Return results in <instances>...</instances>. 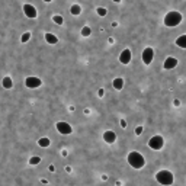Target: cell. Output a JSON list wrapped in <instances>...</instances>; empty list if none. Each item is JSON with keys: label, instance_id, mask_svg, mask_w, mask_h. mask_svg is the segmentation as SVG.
I'll list each match as a JSON object with an SVG mask.
<instances>
[{"label": "cell", "instance_id": "4fadbf2b", "mask_svg": "<svg viewBox=\"0 0 186 186\" xmlns=\"http://www.w3.org/2000/svg\"><path fill=\"white\" fill-rule=\"evenodd\" d=\"M45 41H47L48 44L54 45V44H57V42H58V38H57V37H55L54 34L48 32V34H45Z\"/></svg>", "mask_w": 186, "mask_h": 186}, {"label": "cell", "instance_id": "ba28073f", "mask_svg": "<svg viewBox=\"0 0 186 186\" xmlns=\"http://www.w3.org/2000/svg\"><path fill=\"white\" fill-rule=\"evenodd\" d=\"M23 13H25V16L29 18V19H34V18H37V15H38L35 6H32V5H29V3L23 5Z\"/></svg>", "mask_w": 186, "mask_h": 186}, {"label": "cell", "instance_id": "52a82bcc", "mask_svg": "<svg viewBox=\"0 0 186 186\" xmlns=\"http://www.w3.org/2000/svg\"><path fill=\"white\" fill-rule=\"evenodd\" d=\"M41 84H42L41 79H39V77H35V76H29V77H26V80H25V86L29 87V89H37V87H39Z\"/></svg>", "mask_w": 186, "mask_h": 186}, {"label": "cell", "instance_id": "6da1fadb", "mask_svg": "<svg viewBox=\"0 0 186 186\" xmlns=\"http://www.w3.org/2000/svg\"><path fill=\"white\" fill-rule=\"evenodd\" d=\"M182 19H183V16H182V13L180 12H176V10H172V12H169L166 16H164V25L167 26V28H174V26H177L180 22H182Z\"/></svg>", "mask_w": 186, "mask_h": 186}, {"label": "cell", "instance_id": "277c9868", "mask_svg": "<svg viewBox=\"0 0 186 186\" xmlns=\"http://www.w3.org/2000/svg\"><path fill=\"white\" fill-rule=\"evenodd\" d=\"M148 145H150V148H153V150H161L163 145H164V140H163L161 135H154V137H151V140L148 141Z\"/></svg>", "mask_w": 186, "mask_h": 186}, {"label": "cell", "instance_id": "484cf974", "mask_svg": "<svg viewBox=\"0 0 186 186\" xmlns=\"http://www.w3.org/2000/svg\"><path fill=\"white\" fill-rule=\"evenodd\" d=\"M121 127H122V128H125V127H127V122H125V119H121Z\"/></svg>", "mask_w": 186, "mask_h": 186}, {"label": "cell", "instance_id": "30bf717a", "mask_svg": "<svg viewBox=\"0 0 186 186\" xmlns=\"http://www.w3.org/2000/svg\"><path fill=\"white\" fill-rule=\"evenodd\" d=\"M176 65H177V58H174V57H167L164 60V63H163V68L164 70H172Z\"/></svg>", "mask_w": 186, "mask_h": 186}, {"label": "cell", "instance_id": "7402d4cb", "mask_svg": "<svg viewBox=\"0 0 186 186\" xmlns=\"http://www.w3.org/2000/svg\"><path fill=\"white\" fill-rule=\"evenodd\" d=\"M96 12H98V15H99V16H106V13H108L105 8H98V9H96Z\"/></svg>", "mask_w": 186, "mask_h": 186}, {"label": "cell", "instance_id": "9a60e30c", "mask_svg": "<svg viewBox=\"0 0 186 186\" xmlns=\"http://www.w3.org/2000/svg\"><path fill=\"white\" fill-rule=\"evenodd\" d=\"M2 84H3V87H5V89H12V87H13V81H12V77L6 76V77L3 79Z\"/></svg>", "mask_w": 186, "mask_h": 186}, {"label": "cell", "instance_id": "8fae6325", "mask_svg": "<svg viewBox=\"0 0 186 186\" xmlns=\"http://www.w3.org/2000/svg\"><path fill=\"white\" fill-rule=\"evenodd\" d=\"M103 140H105V143H108V144H114L115 141H116V134L114 132V131H105L103 132Z\"/></svg>", "mask_w": 186, "mask_h": 186}, {"label": "cell", "instance_id": "e0dca14e", "mask_svg": "<svg viewBox=\"0 0 186 186\" xmlns=\"http://www.w3.org/2000/svg\"><path fill=\"white\" fill-rule=\"evenodd\" d=\"M50 143H51V141H50L48 138H45V137L38 140V145H39V147H44V148H45V147H48V145H50Z\"/></svg>", "mask_w": 186, "mask_h": 186}, {"label": "cell", "instance_id": "44dd1931", "mask_svg": "<svg viewBox=\"0 0 186 186\" xmlns=\"http://www.w3.org/2000/svg\"><path fill=\"white\" fill-rule=\"evenodd\" d=\"M29 39H31V34H29V32H25V34L21 37V41H22V42H28Z\"/></svg>", "mask_w": 186, "mask_h": 186}, {"label": "cell", "instance_id": "5bb4252c", "mask_svg": "<svg viewBox=\"0 0 186 186\" xmlns=\"http://www.w3.org/2000/svg\"><path fill=\"white\" fill-rule=\"evenodd\" d=\"M112 84H114V87H115L116 90H122V87H124V79L116 77V79L112 81Z\"/></svg>", "mask_w": 186, "mask_h": 186}, {"label": "cell", "instance_id": "7a4b0ae2", "mask_svg": "<svg viewBox=\"0 0 186 186\" xmlns=\"http://www.w3.org/2000/svg\"><path fill=\"white\" fill-rule=\"evenodd\" d=\"M128 163H130V166L134 167V169H141V167H144L145 160H144V157H143L138 151H131V153L128 154Z\"/></svg>", "mask_w": 186, "mask_h": 186}, {"label": "cell", "instance_id": "5b68a950", "mask_svg": "<svg viewBox=\"0 0 186 186\" xmlns=\"http://www.w3.org/2000/svg\"><path fill=\"white\" fill-rule=\"evenodd\" d=\"M55 128H57V131H58L60 134H63V135H68V134L73 132V128L70 127V124H67V122H64V121L57 122V124H55Z\"/></svg>", "mask_w": 186, "mask_h": 186}, {"label": "cell", "instance_id": "603a6c76", "mask_svg": "<svg viewBox=\"0 0 186 186\" xmlns=\"http://www.w3.org/2000/svg\"><path fill=\"white\" fill-rule=\"evenodd\" d=\"M143 131H144V130H143V127H137V128H135V134H137V135L143 134Z\"/></svg>", "mask_w": 186, "mask_h": 186}, {"label": "cell", "instance_id": "d4e9b609", "mask_svg": "<svg viewBox=\"0 0 186 186\" xmlns=\"http://www.w3.org/2000/svg\"><path fill=\"white\" fill-rule=\"evenodd\" d=\"M173 105H174V106H179V105H180V101H179V99H174V101H173Z\"/></svg>", "mask_w": 186, "mask_h": 186}, {"label": "cell", "instance_id": "ac0fdd59", "mask_svg": "<svg viewBox=\"0 0 186 186\" xmlns=\"http://www.w3.org/2000/svg\"><path fill=\"white\" fill-rule=\"evenodd\" d=\"M52 21H54V23H57V25H63V23H64V19H63V16H60V15H54V16H52Z\"/></svg>", "mask_w": 186, "mask_h": 186}, {"label": "cell", "instance_id": "3957f363", "mask_svg": "<svg viewBox=\"0 0 186 186\" xmlns=\"http://www.w3.org/2000/svg\"><path fill=\"white\" fill-rule=\"evenodd\" d=\"M156 179H157V182H158L160 185H172L173 180H174L173 173L169 172V170H160V172H157Z\"/></svg>", "mask_w": 186, "mask_h": 186}, {"label": "cell", "instance_id": "d6986e66", "mask_svg": "<svg viewBox=\"0 0 186 186\" xmlns=\"http://www.w3.org/2000/svg\"><path fill=\"white\" fill-rule=\"evenodd\" d=\"M92 34V29L89 26H83L81 28V37H89Z\"/></svg>", "mask_w": 186, "mask_h": 186}, {"label": "cell", "instance_id": "7c38bea8", "mask_svg": "<svg viewBox=\"0 0 186 186\" xmlns=\"http://www.w3.org/2000/svg\"><path fill=\"white\" fill-rule=\"evenodd\" d=\"M176 45L180 47V48H183V50H186V34L176 38Z\"/></svg>", "mask_w": 186, "mask_h": 186}, {"label": "cell", "instance_id": "9c48e42d", "mask_svg": "<svg viewBox=\"0 0 186 186\" xmlns=\"http://www.w3.org/2000/svg\"><path fill=\"white\" fill-rule=\"evenodd\" d=\"M131 57H132L131 50L125 48V50L121 52V55H119V61H121L122 64H130V63H131Z\"/></svg>", "mask_w": 186, "mask_h": 186}, {"label": "cell", "instance_id": "83f0119b", "mask_svg": "<svg viewBox=\"0 0 186 186\" xmlns=\"http://www.w3.org/2000/svg\"><path fill=\"white\" fill-rule=\"evenodd\" d=\"M42 2H47L48 3V2H52V0H42Z\"/></svg>", "mask_w": 186, "mask_h": 186}, {"label": "cell", "instance_id": "4316f807", "mask_svg": "<svg viewBox=\"0 0 186 186\" xmlns=\"http://www.w3.org/2000/svg\"><path fill=\"white\" fill-rule=\"evenodd\" d=\"M112 2H115V3H119V2H121V0H112Z\"/></svg>", "mask_w": 186, "mask_h": 186}, {"label": "cell", "instance_id": "2e32d148", "mask_svg": "<svg viewBox=\"0 0 186 186\" xmlns=\"http://www.w3.org/2000/svg\"><path fill=\"white\" fill-rule=\"evenodd\" d=\"M80 12H81V8H80V5H73V6L70 8V13H71V15H74V16L80 15Z\"/></svg>", "mask_w": 186, "mask_h": 186}, {"label": "cell", "instance_id": "8992f818", "mask_svg": "<svg viewBox=\"0 0 186 186\" xmlns=\"http://www.w3.org/2000/svg\"><path fill=\"white\" fill-rule=\"evenodd\" d=\"M153 58H154V50H153L151 47H147V48L143 51V63H144L145 65H150L151 61H153Z\"/></svg>", "mask_w": 186, "mask_h": 186}, {"label": "cell", "instance_id": "cb8c5ba5", "mask_svg": "<svg viewBox=\"0 0 186 186\" xmlns=\"http://www.w3.org/2000/svg\"><path fill=\"white\" fill-rule=\"evenodd\" d=\"M98 95H99V96H103V95H105V90H103V89H99Z\"/></svg>", "mask_w": 186, "mask_h": 186}, {"label": "cell", "instance_id": "ffe728a7", "mask_svg": "<svg viewBox=\"0 0 186 186\" xmlns=\"http://www.w3.org/2000/svg\"><path fill=\"white\" fill-rule=\"evenodd\" d=\"M39 161H41V157H38V156H35V157H31V158H29V164H32V166L38 164Z\"/></svg>", "mask_w": 186, "mask_h": 186}]
</instances>
